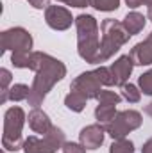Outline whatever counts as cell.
<instances>
[{"instance_id":"1","label":"cell","mask_w":152,"mask_h":153,"mask_svg":"<svg viewBox=\"0 0 152 153\" xmlns=\"http://www.w3.org/2000/svg\"><path fill=\"white\" fill-rule=\"evenodd\" d=\"M29 70L34 71V78L31 84V94H29L27 103L32 109H36L39 105H43V102H45L47 94L52 91V87L66 76V66L63 61H59L45 52H32Z\"/></svg>"},{"instance_id":"2","label":"cell","mask_w":152,"mask_h":153,"mask_svg":"<svg viewBox=\"0 0 152 153\" xmlns=\"http://www.w3.org/2000/svg\"><path fill=\"white\" fill-rule=\"evenodd\" d=\"M77 53L88 64H97L100 53V27L95 16L79 14L75 16Z\"/></svg>"},{"instance_id":"3","label":"cell","mask_w":152,"mask_h":153,"mask_svg":"<svg viewBox=\"0 0 152 153\" xmlns=\"http://www.w3.org/2000/svg\"><path fill=\"white\" fill-rule=\"evenodd\" d=\"M100 53L97 59V64L100 66L102 62L109 61L116 52H120V48L132 38L125 27L122 25V22L114 20V18H106L100 23Z\"/></svg>"},{"instance_id":"4","label":"cell","mask_w":152,"mask_h":153,"mask_svg":"<svg viewBox=\"0 0 152 153\" xmlns=\"http://www.w3.org/2000/svg\"><path fill=\"white\" fill-rule=\"evenodd\" d=\"M27 123V114L22 107L13 105L4 114V130H2V148L5 152H20L23 150V125Z\"/></svg>"},{"instance_id":"5","label":"cell","mask_w":152,"mask_h":153,"mask_svg":"<svg viewBox=\"0 0 152 153\" xmlns=\"http://www.w3.org/2000/svg\"><path fill=\"white\" fill-rule=\"evenodd\" d=\"M66 143L65 132L57 126H52L45 135H29L23 143V153H57Z\"/></svg>"},{"instance_id":"6","label":"cell","mask_w":152,"mask_h":153,"mask_svg":"<svg viewBox=\"0 0 152 153\" xmlns=\"http://www.w3.org/2000/svg\"><path fill=\"white\" fill-rule=\"evenodd\" d=\"M143 123L141 112L127 109V111H118V114L114 116V119L106 126V132L111 139H123L127 137L131 132L138 130Z\"/></svg>"},{"instance_id":"7","label":"cell","mask_w":152,"mask_h":153,"mask_svg":"<svg viewBox=\"0 0 152 153\" xmlns=\"http://www.w3.org/2000/svg\"><path fill=\"white\" fill-rule=\"evenodd\" d=\"M34 39L23 27H11L2 32V52H32Z\"/></svg>"},{"instance_id":"8","label":"cell","mask_w":152,"mask_h":153,"mask_svg":"<svg viewBox=\"0 0 152 153\" xmlns=\"http://www.w3.org/2000/svg\"><path fill=\"white\" fill-rule=\"evenodd\" d=\"M70 91H77V93L84 94L88 100H91V98L97 100V96H99L100 91H102V82L99 80L95 70H93V71H82L81 75H77L75 78L72 80Z\"/></svg>"},{"instance_id":"9","label":"cell","mask_w":152,"mask_h":153,"mask_svg":"<svg viewBox=\"0 0 152 153\" xmlns=\"http://www.w3.org/2000/svg\"><path fill=\"white\" fill-rule=\"evenodd\" d=\"M45 23L57 32L68 30L72 23H75V18L72 16V11L63 5H48L45 9Z\"/></svg>"},{"instance_id":"10","label":"cell","mask_w":152,"mask_h":153,"mask_svg":"<svg viewBox=\"0 0 152 153\" xmlns=\"http://www.w3.org/2000/svg\"><path fill=\"white\" fill-rule=\"evenodd\" d=\"M106 128L100 123H93L84 126L79 132V143L86 148V150H99L104 144V137H106Z\"/></svg>"},{"instance_id":"11","label":"cell","mask_w":152,"mask_h":153,"mask_svg":"<svg viewBox=\"0 0 152 153\" xmlns=\"http://www.w3.org/2000/svg\"><path fill=\"white\" fill-rule=\"evenodd\" d=\"M109 70H111V76H113V84L116 87H123L127 84L131 73H132V70H134V62H132L129 53L120 55L114 62H111Z\"/></svg>"},{"instance_id":"12","label":"cell","mask_w":152,"mask_h":153,"mask_svg":"<svg viewBox=\"0 0 152 153\" xmlns=\"http://www.w3.org/2000/svg\"><path fill=\"white\" fill-rule=\"evenodd\" d=\"M134 66H150L152 64V32L145 41L136 43L129 52Z\"/></svg>"},{"instance_id":"13","label":"cell","mask_w":152,"mask_h":153,"mask_svg":"<svg viewBox=\"0 0 152 153\" xmlns=\"http://www.w3.org/2000/svg\"><path fill=\"white\" fill-rule=\"evenodd\" d=\"M27 123H29V128L34 132V134H39V135H45L50 132V128L54 126L48 114L45 111H41L39 107L32 109L29 114H27Z\"/></svg>"},{"instance_id":"14","label":"cell","mask_w":152,"mask_h":153,"mask_svg":"<svg viewBox=\"0 0 152 153\" xmlns=\"http://www.w3.org/2000/svg\"><path fill=\"white\" fill-rule=\"evenodd\" d=\"M145 23H147V16H143V14L138 13V11H131V13H127L125 18L122 20V25L125 27V30H127L131 36L140 34V32L145 29Z\"/></svg>"},{"instance_id":"15","label":"cell","mask_w":152,"mask_h":153,"mask_svg":"<svg viewBox=\"0 0 152 153\" xmlns=\"http://www.w3.org/2000/svg\"><path fill=\"white\" fill-rule=\"evenodd\" d=\"M118 114L116 105H106V103H99L95 109V119L97 123H100L104 128L114 119V116Z\"/></svg>"},{"instance_id":"16","label":"cell","mask_w":152,"mask_h":153,"mask_svg":"<svg viewBox=\"0 0 152 153\" xmlns=\"http://www.w3.org/2000/svg\"><path fill=\"white\" fill-rule=\"evenodd\" d=\"M86 103H88V98L77 91H70L66 96H65V105L68 111L72 112H82L86 109Z\"/></svg>"},{"instance_id":"17","label":"cell","mask_w":152,"mask_h":153,"mask_svg":"<svg viewBox=\"0 0 152 153\" xmlns=\"http://www.w3.org/2000/svg\"><path fill=\"white\" fill-rule=\"evenodd\" d=\"M9 94V100L11 102H27L29 100V94H31V87L27 84H13L7 91Z\"/></svg>"},{"instance_id":"18","label":"cell","mask_w":152,"mask_h":153,"mask_svg":"<svg viewBox=\"0 0 152 153\" xmlns=\"http://www.w3.org/2000/svg\"><path fill=\"white\" fill-rule=\"evenodd\" d=\"M109 153H134V143L127 137L113 139V143L109 146Z\"/></svg>"},{"instance_id":"19","label":"cell","mask_w":152,"mask_h":153,"mask_svg":"<svg viewBox=\"0 0 152 153\" xmlns=\"http://www.w3.org/2000/svg\"><path fill=\"white\" fill-rule=\"evenodd\" d=\"M122 98L127 100L129 103H138V102L141 100V91H140L138 85L127 82V84L122 87Z\"/></svg>"},{"instance_id":"20","label":"cell","mask_w":152,"mask_h":153,"mask_svg":"<svg viewBox=\"0 0 152 153\" xmlns=\"http://www.w3.org/2000/svg\"><path fill=\"white\" fill-rule=\"evenodd\" d=\"M31 53L32 52H13L11 53V64L14 68H20V70H29Z\"/></svg>"},{"instance_id":"21","label":"cell","mask_w":152,"mask_h":153,"mask_svg":"<svg viewBox=\"0 0 152 153\" xmlns=\"http://www.w3.org/2000/svg\"><path fill=\"white\" fill-rule=\"evenodd\" d=\"M90 5L100 13H111L120 7V0H90Z\"/></svg>"},{"instance_id":"22","label":"cell","mask_w":152,"mask_h":153,"mask_svg":"<svg viewBox=\"0 0 152 153\" xmlns=\"http://www.w3.org/2000/svg\"><path fill=\"white\" fill-rule=\"evenodd\" d=\"M138 87H140L141 94L152 96V68L138 76Z\"/></svg>"},{"instance_id":"23","label":"cell","mask_w":152,"mask_h":153,"mask_svg":"<svg viewBox=\"0 0 152 153\" xmlns=\"http://www.w3.org/2000/svg\"><path fill=\"white\" fill-rule=\"evenodd\" d=\"M97 102L99 103H106V105H118L122 102V94L114 93V91H106L102 89L100 94L97 96Z\"/></svg>"},{"instance_id":"24","label":"cell","mask_w":152,"mask_h":153,"mask_svg":"<svg viewBox=\"0 0 152 153\" xmlns=\"http://www.w3.org/2000/svg\"><path fill=\"white\" fill-rule=\"evenodd\" d=\"M95 73L99 76V80L102 82V85H106V87H111L114 85L113 84V76H111V70L108 68V66H99V68H95Z\"/></svg>"},{"instance_id":"25","label":"cell","mask_w":152,"mask_h":153,"mask_svg":"<svg viewBox=\"0 0 152 153\" xmlns=\"http://www.w3.org/2000/svg\"><path fill=\"white\" fill-rule=\"evenodd\" d=\"M11 82H13V73L7 68H2L0 70V89L2 91H7L9 85H11Z\"/></svg>"},{"instance_id":"26","label":"cell","mask_w":152,"mask_h":153,"mask_svg":"<svg viewBox=\"0 0 152 153\" xmlns=\"http://www.w3.org/2000/svg\"><path fill=\"white\" fill-rule=\"evenodd\" d=\"M61 150L63 153H86V148L81 143H70V141H66Z\"/></svg>"},{"instance_id":"27","label":"cell","mask_w":152,"mask_h":153,"mask_svg":"<svg viewBox=\"0 0 152 153\" xmlns=\"http://www.w3.org/2000/svg\"><path fill=\"white\" fill-rule=\"evenodd\" d=\"M56 2H63L70 7H77V9H84L90 5V0H56Z\"/></svg>"},{"instance_id":"28","label":"cell","mask_w":152,"mask_h":153,"mask_svg":"<svg viewBox=\"0 0 152 153\" xmlns=\"http://www.w3.org/2000/svg\"><path fill=\"white\" fill-rule=\"evenodd\" d=\"M27 2H29V5L34 7V9H47V7L50 5V4H48L50 0H27Z\"/></svg>"},{"instance_id":"29","label":"cell","mask_w":152,"mask_h":153,"mask_svg":"<svg viewBox=\"0 0 152 153\" xmlns=\"http://www.w3.org/2000/svg\"><path fill=\"white\" fill-rule=\"evenodd\" d=\"M141 153H152V137L143 143V146H141Z\"/></svg>"},{"instance_id":"30","label":"cell","mask_w":152,"mask_h":153,"mask_svg":"<svg viewBox=\"0 0 152 153\" xmlns=\"http://www.w3.org/2000/svg\"><path fill=\"white\" fill-rule=\"evenodd\" d=\"M123 2H125V5H127V7H131V9H136V7L143 5V4H141V0H123Z\"/></svg>"},{"instance_id":"31","label":"cell","mask_w":152,"mask_h":153,"mask_svg":"<svg viewBox=\"0 0 152 153\" xmlns=\"http://www.w3.org/2000/svg\"><path fill=\"white\" fill-rule=\"evenodd\" d=\"M143 112H145V114L149 116V117H152V102H150V103H147V105H145Z\"/></svg>"},{"instance_id":"32","label":"cell","mask_w":152,"mask_h":153,"mask_svg":"<svg viewBox=\"0 0 152 153\" xmlns=\"http://www.w3.org/2000/svg\"><path fill=\"white\" fill-rule=\"evenodd\" d=\"M141 4L147 5V7H152V0H141Z\"/></svg>"},{"instance_id":"33","label":"cell","mask_w":152,"mask_h":153,"mask_svg":"<svg viewBox=\"0 0 152 153\" xmlns=\"http://www.w3.org/2000/svg\"><path fill=\"white\" fill-rule=\"evenodd\" d=\"M147 20L152 22V7H149V11H147Z\"/></svg>"},{"instance_id":"34","label":"cell","mask_w":152,"mask_h":153,"mask_svg":"<svg viewBox=\"0 0 152 153\" xmlns=\"http://www.w3.org/2000/svg\"><path fill=\"white\" fill-rule=\"evenodd\" d=\"M4 153H7V152H5V150H4Z\"/></svg>"}]
</instances>
